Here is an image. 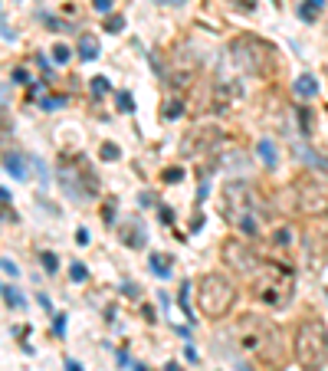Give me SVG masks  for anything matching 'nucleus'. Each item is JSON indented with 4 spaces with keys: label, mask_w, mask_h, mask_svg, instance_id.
I'll use <instances>...</instances> for the list:
<instances>
[{
    "label": "nucleus",
    "mask_w": 328,
    "mask_h": 371,
    "mask_svg": "<svg viewBox=\"0 0 328 371\" xmlns=\"http://www.w3.org/2000/svg\"><path fill=\"white\" fill-rule=\"evenodd\" d=\"M236 339H240V345L246 348L253 358H260L263 365L269 368H282L285 365V345H282V335H279V328L273 322L266 319H256V316H243L236 322Z\"/></svg>",
    "instance_id": "nucleus-1"
},
{
    "label": "nucleus",
    "mask_w": 328,
    "mask_h": 371,
    "mask_svg": "<svg viewBox=\"0 0 328 371\" xmlns=\"http://www.w3.org/2000/svg\"><path fill=\"white\" fill-rule=\"evenodd\" d=\"M296 358L305 371H322L328 365V328L322 319H305L296 328Z\"/></svg>",
    "instance_id": "nucleus-2"
},
{
    "label": "nucleus",
    "mask_w": 328,
    "mask_h": 371,
    "mask_svg": "<svg viewBox=\"0 0 328 371\" xmlns=\"http://www.w3.org/2000/svg\"><path fill=\"white\" fill-rule=\"evenodd\" d=\"M223 217H227L243 237H256V233H260L249 184H243V181H230V184L223 187Z\"/></svg>",
    "instance_id": "nucleus-3"
},
{
    "label": "nucleus",
    "mask_w": 328,
    "mask_h": 371,
    "mask_svg": "<svg viewBox=\"0 0 328 371\" xmlns=\"http://www.w3.org/2000/svg\"><path fill=\"white\" fill-rule=\"evenodd\" d=\"M233 302H236V289H233V283H230L223 273H207V276H200L197 306H200V312H204L207 319L227 316V312L233 309Z\"/></svg>",
    "instance_id": "nucleus-4"
},
{
    "label": "nucleus",
    "mask_w": 328,
    "mask_h": 371,
    "mask_svg": "<svg viewBox=\"0 0 328 371\" xmlns=\"http://www.w3.org/2000/svg\"><path fill=\"white\" fill-rule=\"evenodd\" d=\"M292 286H296V279H292V273L285 266H260L253 276V296L266 306L282 309L292 299Z\"/></svg>",
    "instance_id": "nucleus-5"
},
{
    "label": "nucleus",
    "mask_w": 328,
    "mask_h": 371,
    "mask_svg": "<svg viewBox=\"0 0 328 371\" xmlns=\"http://www.w3.org/2000/svg\"><path fill=\"white\" fill-rule=\"evenodd\" d=\"M230 53H233L236 66L246 69V73L266 76L269 69H273V46L256 40V37H236L233 46H230Z\"/></svg>",
    "instance_id": "nucleus-6"
},
{
    "label": "nucleus",
    "mask_w": 328,
    "mask_h": 371,
    "mask_svg": "<svg viewBox=\"0 0 328 371\" xmlns=\"http://www.w3.org/2000/svg\"><path fill=\"white\" fill-rule=\"evenodd\" d=\"M296 200L302 214H325L328 211V181L322 174H302L296 181Z\"/></svg>",
    "instance_id": "nucleus-7"
},
{
    "label": "nucleus",
    "mask_w": 328,
    "mask_h": 371,
    "mask_svg": "<svg viewBox=\"0 0 328 371\" xmlns=\"http://www.w3.org/2000/svg\"><path fill=\"white\" fill-rule=\"evenodd\" d=\"M59 178H62V184H66V191L72 194V197H89V194L99 191L95 174H89L86 164L76 161V158H62L59 161Z\"/></svg>",
    "instance_id": "nucleus-8"
},
{
    "label": "nucleus",
    "mask_w": 328,
    "mask_h": 371,
    "mask_svg": "<svg viewBox=\"0 0 328 371\" xmlns=\"http://www.w3.org/2000/svg\"><path fill=\"white\" fill-rule=\"evenodd\" d=\"M223 260L240 273H256L260 269V256L249 250L246 240H227L223 243Z\"/></svg>",
    "instance_id": "nucleus-9"
},
{
    "label": "nucleus",
    "mask_w": 328,
    "mask_h": 371,
    "mask_svg": "<svg viewBox=\"0 0 328 371\" xmlns=\"http://www.w3.org/2000/svg\"><path fill=\"white\" fill-rule=\"evenodd\" d=\"M213 145H220V131L217 128H194L191 135L184 138V155H191L194 148L197 151H207V148H213Z\"/></svg>",
    "instance_id": "nucleus-10"
},
{
    "label": "nucleus",
    "mask_w": 328,
    "mask_h": 371,
    "mask_svg": "<svg viewBox=\"0 0 328 371\" xmlns=\"http://www.w3.org/2000/svg\"><path fill=\"white\" fill-rule=\"evenodd\" d=\"M256 155H260V161H263L266 167H276V164H279V148L269 142V138H263V142L256 145Z\"/></svg>",
    "instance_id": "nucleus-11"
},
{
    "label": "nucleus",
    "mask_w": 328,
    "mask_h": 371,
    "mask_svg": "<svg viewBox=\"0 0 328 371\" xmlns=\"http://www.w3.org/2000/svg\"><path fill=\"white\" fill-rule=\"evenodd\" d=\"M4 167H7V174H13L17 181H23V178H26L23 155H17V151H7V155H4Z\"/></svg>",
    "instance_id": "nucleus-12"
},
{
    "label": "nucleus",
    "mask_w": 328,
    "mask_h": 371,
    "mask_svg": "<svg viewBox=\"0 0 328 371\" xmlns=\"http://www.w3.org/2000/svg\"><path fill=\"white\" fill-rule=\"evenodd\" d=\"M296 92L302 95V99H312V95H318V82H315V76H299L296 79Z\"/></svg>",
    "instance_id": "nucleus-13"
},
{
    "label": "nucleus",
    "mask_w": 328,
    "mask_h": 371,
    "mask_svg": "<svg viewBox=\"0 0 328 371\" xmlns=\"http://www.w3.org/2000/svg\"><path fill=\"white\" fill-rule=\"evenodd\" d=\"M79 56H82V59H95V56H99V40H92L86 33V37L79 40Z\"/></svg>",
    "instance_id": "nucleus-14"
},
{
    "label": "nucleus",
    "mask_w": 328,
    "mask_h": 371,
    "mask_svg": "<svg viewBox=\"0 0 328 371\" xmlns=\"http://www.w3.org/2000/svg\"><path fill=\"white\" fill-rule=\"evenodd\" d=\"M292 237H296V230H292L289 223H282L279 230H273V243H276V247H289Z\"/></svg>",
    "instance_id": "nucleus-15"
},
{
    "label": "nucleus",
    "mask_w": 328,
    "mask_h": 371,
    "mask_svg": "<svg viewBox=\"0 0 328 371\" xmlns=\"http://www.w3.org/2000/svg\"><path fill=\"white\" fill-rule=\"evenodd\" d=\"M151 273H155V276H161V279H167V276H171L167 256H161V253H155V256H151Z\"/></svg>",
    "instance_id": "nucleus-16"
},
{
    "label": "nucleus",
    "mask_w": 328,
    "mask_h": 371,
    "mask_svg": "<svg viewBox=\"0 0 328 371\" xmlns=\"http://www.w3.org/2000/svg\"><path fill=\"white\" fill-rule=\"evenodd\" d=\"M4 299H7V306H17V309H23V296H20L13 286H4Z\"/></svg>",
    "instance_id": "nucleus-17"
},
{
    "label": "nucleus",
    "mask_w": 328,
    "mask_h": 371,
    "mask_svg": "<svg viewBox=\"0 0 328 371\" xmlns=\"http://www.w3.org/2000/svg\"><path fill=\"white\" fill-rule=\"evenodd\" d=\"M40 260H43V269H46V273H56V269H59V260H56V253H50V250H43V253H40Z\"/></svg>",
    "instance_id": "nucleus-18"
},
{
    "label": "nucleus",
    "mask_w": 328,
    "mask_h": 371,
    "mask_svg": "<svg viewBox=\"0 0 328 371\" xmlns=\"http://www.w3.org/2000/svg\"><path fill=\"white\" fill-rule=\"evenodd\" d=\"M180 309L187 312V319H194V316H191V283L180 286Z\"/></svg>",
    "instance_id": "nucleus-19"
},
{
    "label": "nucleus",
    "mask_w": 328,
    "mask_h": 371,
    "mask_svg": "<svg viewBox=\"0 0 328 371\" xmlns=\"http://www.w3.org/2000/svg\"><path fill=\"white\" fill-rule=\"evenodd\" d=\"M69 276H72V279H76V283H86V276H89V269H86V266H82V263H72V266H69Z\"/></svg>",
    "instance_id": "nucleus-20"
},
{
    "label": "nucleus",
    "mask_w": 328,
    "mask_h": 371,
    "mask_svg": "<svg viewBox=\"0 0 328 371\" xmlns=\"http://www.w3.org/2000/svg\"><path fill=\"white\" fill-rule=\"evenodd\" d=\"M115 102H118V109H122V112H135V102H131V95H128V92H118V95H115Z\"/></svg>",
    "instance_id": "nucleus-21"
},
{
    "label": "nucleus",
    "mask_w": 328,
    "mask_h": 371,
    "mask_svg": "<svg viewBox=\"0 0 328 371\" xmlns=\"http://www.w3.org/2000/svg\"><path fill=\"white\" fill-rule=\"evenodd\" d=\"M105 92H108L105 76H95V79H92V95H105Z\"/></svg>",
    "instance_id": "nucleus-22"
},
{
    "label": "nucleus",
    "mask_w": 328,
    "mask_h": 371,
    "mask_svg": "<svg viewBox=\"0 0 328 371\" xmlns=\"http://www.w3.org/2000/svg\"><path fill=\"white\" fill-rule=\"evenodd\" d=\"M69 56H72V50H69V46H62V43L53 50V59L56 62H69Z\"/></svg>",
    "instance_id": "nucleus-23"
},
{
    "label": "nucleus",
    "mask_w": 328,
    "mask_h": 371,
    "mask_svg": "<svg viewBox=\"0 0 328 371\" xmlns=\"http://www.w3.org/2000/svg\"><path fill=\"white\" fill-rule=\"evenodd\" d=\"M59 106H66V99H62V95H50V99H43V109L46 112H56Z\"/></svg>",
    "instance_id": "nucleus-24"
},
{
    "label": "nucleus",
    "mask_w": 328,
    "mask_h": 371,
    "mask_svg": "<svg viewBox=\"0 0 328 371\" xmlns=\"http://www.w3.org/2000/svg\"><path fill=\"white\" fill-rule=\"evenodd\" d=\"M102 158H105V161H118V145L105 142V145H102Z\"/></svg>",
    "instance_id": "nucleus-25"
},
{
    "label": "nucleus",
    "mask_w": 328,
    "mask_h": 371,
    "mask_svg": "<svg viewBox=\"0 0 328 371\" xmlns=\"http://www.w3.org/2000/svg\"><path fill=\"white\" fill-rule=\"evenodd\" d=\"M161 115H164V118H177V115H180V102H177V99H174V102H167Z\"/></svg>",
    "instance_id": "nucleus-26"
},
{
    "label": "nucleus",
    "mask_w": 328,
    "mask_h": 371,
    "mask_svg": "<svg viewBox=\"0 0 328 371\" xmlns=\"http://www.w3.org/2000/svg\"><path fill=\"white\" fill-rule=\"evenodd\" d=\"M299 17H302V20H315V17H318V10H315L312 4H302V7H299Z\"/></svg>",
    "instance_id": "nucleus-27"
},
{
    "label": "nucleus",
    "mask_w": 328,
    "mask_h": 371,
    "mask_svg": "<svg viewBox=\"0 0 328 371\" xmlns=\"http://www.w3.org/2000/svg\"><path fill=\"white\" fill-rule=\"evenodd\" d=\"M122 26H125V20H122V17H108V20H105V30H108V33H118Z\"/></svg>",
    "instance_id": "nucleus-28"
},
{
    "label": "nucleus",
    "mask_w": 328,
    "mask_h": 371,
    "mask_svg": "<svg viewBox=\"0 0 328 371\" xmlns=\"http://www.w3.org/2000/svg\"><path fill=\"white\" fill-rule=\"evenodd\" d=\"M180 178H184L180 167H167V171H164V181H180Z\"/></svg>",
    "instance_id": "nucleus-29"
},
{
    "label": "nucleus",
    "mask_w": 328,
    "mask_h": 371,
    "mask_svg": "<svg viewBox=\"0 0 328 371\" xmlns=\"http://www.w3.org/2000/svg\"><path fill=\"white\" fill-rule=\"evenodd\" d=\"M4 273H7V276H17V273H20V269H17V263H13L10 256H4Z\"/></svg>",
    "instance_id": "nucleus-30"
},
{
    "label": "nucleus",
    "mask_w": 328,
    "mask_h": 371,
    "mask_svg": "<svg viewBox=\"0 0 328 371\" xmlns=\"http://www.w3.org/2000/svg\"><path fill=\"white\" fill-rule=\"evenodd\" d=\"M122 292H125L128 299H135V296H138V286H135V283H122Z\"/></svg>",
    "instance_id": "nucleus-31"
},
{
    "label": "nucleus",
    "mask_w": 328,
    "mask_h": 371,
    "mask_svg": "<svg viewBox=\"0 0 328 371\" xmlns=\"http://www.w3.org/2000/svg\"><path fill=\"white\" fill-rule=\"evenodd\" d=\"M53 332H56V335L66 332V319H62V316H56V319H53Z\"/></svg>",
    "instance_id": "nucleus-32"
},
{
    "label": "nucleus",
    "mask_w": 328,
    "mask_h": 371,
    "mask_svg": "<svg viewBox=\"0 0 328 371\" xmlns=\"http://www.w3.org/2000/svg\"><path fill=\"white\" fill-rule=\"evenodd\" d=\"M92 7H95L99 13H108V10H112V0H92Z\"/></svg>",
    "instance_id": "nucleus-33"
},
{
    "label": "nucleus",
    "mask_w": 328,
    "mask_h": 371,
    "mask_svg": "<svg viewBox=\"0 0 328 371\" xmlns=\"http://www.w3.org/2000/svg\"><path fill=\"white\" fill-rule=\"evenodd\" d=\"M10 79H13V82H30V79H26V69H13Z\"/></svg>",
    "instance_id": "nucleus-34"
},
{
    "label": "nucleus",
    "mask_w": 328,
    "mask_h": 371,
    "mask_svg": "<svg viewBox=\"0 0 328 371\" xmlns=\"http://www.w3.org/2000/svg\"><path fill=\"white\" fill-rule=\"evenodd\" d=\"M184 355H187V361H197V348L187 345V348H184Z\"/></svg>",
    "instance_id": "nucleus-35"
},
{
    "label": "nucleus",
    "mask_w": 328,
    "mask_h": 371,
    "mask_svg": "<svg viewBox=\"0 0 328 371\" xmlns=\"http://www.w3.org/2000/svg\"><path fill=\"white\" fill-rule=\"evenodd\" d=\"M161 220H164V223H174V214L167 211V207H161Z\"/></svg>",
    "instance_id": "nucleus-36"
},
{
    "label": "nucleus",
    "mask_w": 328,
    "mask_h": 371,
    "mask_svg": "<svg viewBox=\"0 0 328 371\" xmlns=\"http://www.w3.org/2000/svg\"><path fill=\"white\" fill-rule=\"evenodd\" d=\"M76 240H79L82 247H86V243H89V230H79V233H76Z\"/></svg>",
    "instance_id": "nucleus-37"
},
{
    "label": "nucleus",
    "mask_w": 328,
    "mask_h": 371,
    "mask_svg": "<svg viewBox=\"0 0 328 371\" xmlns=\"http://www.w3.org/2000/svg\"><path fill=\"white\" fill-rule=\"evenodd\" d=\"M66 371H82V365H79V361H72V358H69V361H66Z\"/></svg>",
    "instance_id": "nucleus-38"
},
{
    "label": "nucleus",
    "mask_w": 328,
    "mask_h": 371,
    "mask_svg": "<svg viewBox=\"0 0 328 371\" xmlns=\"http://www.w3.org/2000/svg\"><path fill=\"white\" fill-rule=\"evenodd\" d=\"M158 4H174V7H180L184 0H158Z\"/></svg>",
    "instance_id": "nucleus-39"
},
{
    "label": "nucleus",
    "mask_w": 328,
    "mask_h": 371,
    "mask_svg": "<svg viewBox=\"0 0 328 371\" xmlns=\"http://www.w3.org/2000/svg\"><path fill=\"white\" fill-rule=\"evenodd\" d=\"M164 371H180V368L177 365H164Z\"/></svg>",
    "instance_id": "nucleus-40"
},
{
    "label": "nucleus",
    "mask_w": 328,
    "mask_h": 371,
    "mask_svg": "<svg viewBox=\"0 0 328 371\" xmlns=\"http://www.w3.org/2000/svg\"><path fill=\"white\" fill-rule=\"evenodd\" d=\"M135 371H148V368H144V365H135Z\"/></svg>",
    "instance_id": "nucleus-41"
},
{
    "label": "nucleus",
    "mask_w": 328,
    "mask_h": 371,
    "mask_svg": "<svg viewBox=\"0 0 328 371\" xmlns=\"http://www.w3.org/2000/svg\"><path fill=\"white\" fill-rule=\"evenodd\" d=\"M240 371H249V368H246V365H240Z\"/></svg>",
    "instance_id": "nucleus-42"
}]
</instances>
